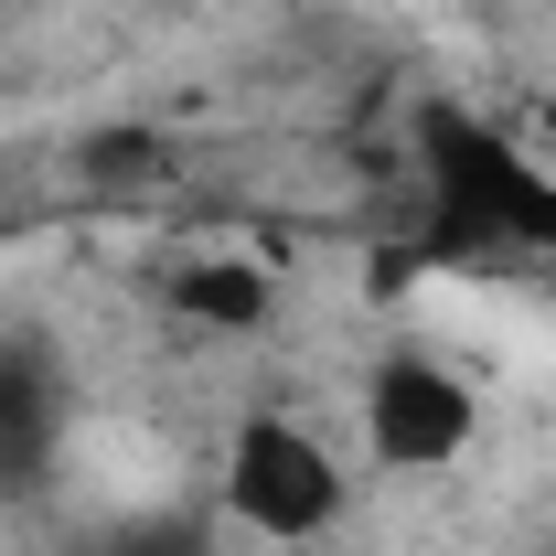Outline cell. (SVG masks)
Listing matches in <instances>:
<instances>
[{"mask_svg":"<svg viewBox=\"0 0 556 556\" xmlns=\"http://www.w3.org/2000/svg\"><path fill=\"white\" fill-rule=\"evenodd\" d=\"M65 439V386L43 353H0V492H22Z\"/></svg>","mask_w":556,"mask_h":556,"instance_id":"5b68a950","label":"cell"},{"mask_svg":"<svg viewBox=\"0 0 556 556\" xmlns=\"http://www.w3.org/2000/svg\"><path fill=\"white\" fill-rule=\"evenodd\" d=\"M214 514L257 546H332L353 514V471L300 407H247L214 460Z\"/></svg>","mask_w":556,"mask_h":556,"instance_id":"7a4b0ae2","label":"cell"},{"mask_svg":"<svg viewBox=\"0 0 556 556\" xmlns=\"http://www.w3.org/2000/svg\"><path fill=\"white\" fill-rule=\"evenodd\" d=\"M353 439L375 471L428 482V471H460L482 450V386L450 364L439 343H386L353 386Z\"/></svg>","mask_w":556,"mask_h":556,"instance_id":"3957f363","label":"cell"},{"mask_svg":"<svg viewBox=\"0 0 556 556\" xmlns=\"http://www.w3.org/2000/svg\"><path fill=\"white\" fill-rule=\"evenodd\" d=\"M417 193L460 257H556V161L471 108H417Z\"/></svg>","mask_w":556,"mask_h":556,"instance_id":"6da1fadb","label":"cell"},{"mask_svg":"<svg viewBox=\"0 0 556 556\" xmlns=\"http://www.w3.org/2000/svg\"><path fill=\"white\" fill-rule=\"evenodd\" d=\"M161 311L182 332H204V343H257L278 321V268L247 257V247H182L161 268Z\"/></svg>","mask_w":556,"mask_h":556,"instance_id":"277c9868","label":"cell"}]
</instances>
